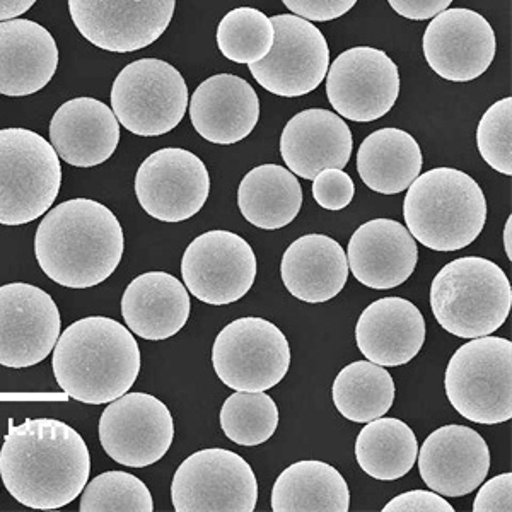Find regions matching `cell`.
I'll list each match as a JSON object with an SVG mask.
<instances>
[{"label": "cell", "mask_w": 512, "mask_h": 512, "mask_svg": "<svg viewBox=\"0 0 512 512\" xmlns=\"http://www.w3.org/2000/svg\"><path fill=\"white\" fill-rule=\"evenodd\" d=\"M212 364L233 390H272L291 367V347L272 321L248 316L222 328L212 347Z\"/></svg>", "instance_id": "9c48e42d"}, {"label": "cell", "mask_w": 512, "mask_h": 512, "mask_svg": "<svg viewBox=\"0 0 512 512\" xmlns=\"http://www.w3.org/2000/svg\"><path fill=\"white\" fill-rule=\"evenodd\" d=\"M332 395L342 417L355 424H367L390 412L396 386L383 366L371 361H357L337 374Z\"/></svg>", "instance_id": "1f68e13d"}, {"label": "cell", "mask_w": 512, "mask_h": 512, "mask_svg": "<svg viewBox=\"0 0 512 512\" xmlns=\"http://www.w3.org/2000/svg\"><path fill=\"white\" fill-rule=\"evenodd\" d=\"M123 251L125 236L117 216L89 198H72L48 210L36 229L38 265L67 289H89L110 279Z\"/></svg>", "instance_id": "7a4b0ae2"}, {"label": "cell", "mask_w": 512, "mask_h": 512, "mask_svg": "<svg viewBox=\"0 0 512 512\" xmlns=\"http://www.w3.org/2000/svg\"><path fill=\"white\" fill-rule=\"evenodd\" d=\"M255 251L231 231L200 234L181 260L185 287L210 306L233 304L250 292L256 279Z\"/></svg>", "instance_id": "7c38bea8"}, {"label": "cell", "mask_w": 512, "mask_h": 512, "mask_svg": "<svg viewBox=\"0 0 512 512\" xmlns=\"http://www.w3.org/2000/svg\"><path fill=\"white\" fill-rule=\"evenodd\" d=\"M313 197L326 210H342L350 205L355 195L354 180L344 169H323L313 180Z\"/></svg>", "instance_id": "8d00e7d4"}, {"label": "cell", "mask_w": 512, "mask_h": 512, "mask_svg": "<svg viewBox=\"0 0 512 512\" xmlns=\"http://www.w3.org/2000/svg\"><path fill=\"white\" fill-rule=\"evenodd\" d=\"M176 512H253L258 482L245 458L227 449L188 456L171 483Z\"/></svg>", "instance_id": "30bf717a"}, {"label": "cell", "mask_w": 512, "mask_h": 512, "mask_svg": "<svg viewBox=\"0 0 512 512\" xmlns=\"http://www.w3.org/2000/svg\"><path fill=\"white\" fill-rule=\"evenodd\" d=\"M354 139L349 125L333 111L311 108L287 122L280 137V156L296 176L315 180L323 169H344Z\"/></svg>", "instance_id": "44dd1931"}, {"label": "cell", "mask_w": 512, "mask_h": 512, "mask_svg": "<svg viewBox=\"0 0 512 512\" xmlns=\"http://www.w3.org/2000/svg\"><path fill=\"white\" fill-rule=\"evenodd\" d=\"M475 512H511L512 511V475L502 473L482 485L478 490L475 502Z\"/></svg>", "instance_id": "f35d334b"}, {"label": "cell", "mask_w": 512, "mask_h": 512, "mask_svg": "<svg viewBox=\"0 0 512 512\" xmlns=\"http://www.w3.org/2000/svg\"><path fill=\"white\" fill-rule=\"evenodd\" d=\"M36 0H0V21L16 19L35 6Z\"/></svg>", "instance_id": "b9f144b4"}, {"label": "cell", "mask_w": 512, "mask_h": 512, "mask_svg": "<svg viewBox=\"0 0 512 512\" xmlns=\"http://www.w3.org/2000/svg\"><path fill=\"white\" fill-rule=\"evenodd\" d=\"M111 110L123 128L139 137L168 134L187 113V82L164 60H135L113 82Z\"/></svg>", "instance_id": "ba28073f"}, {"label": "cell", "mask_w": 512, "mask_h": 512, "mask_svg": "<svg viewBox=\"0 0 512 512\" xmlns=\"http://www.w3.org/2000/svg\"><path fill=\"white\" fill-rule=\"evenodd\" d=\"M238 205L246 221L265 231L289 226L303 207V188L291 169L262 164L239 183Z\"/></svg>", "instance_id": "f1b7e54d"}, {"label": "cell", "mask_w": 512, "mask_h": 512, "mask_svg": "<svg viewBox=\"0 0 512 512\" xmlns=\"http://www.w3.org/2000/svg\"><path fill=\"white\" fill-rule=\"evenodd\" d=\"M188 110L200 137L212 144L231 146L255 130L260 120V98L243 77L217 74L195 89Z\"/></svg>", "instance_id": "7402d4cb"}, {"label": "cell", "mask_w": 512, "mask_h": 512, "mask_svg": "<svg viewBox=\"0 0 512 512\" xmlns=\"http://www.w3.org/2000/svg\"><path fill=\"white\" fill-rule=\"evenodd\" d=\"M62 166L52 144L28 128L0 130V224L45 216L59 197Z\"/></svg>", "instance_id": "8992f818"}, {"label": "cell", "mask_w": 512, "mask_h": 512, "mask_svg": "<svg viewBox=\"0 0 512 512\" xmlns=\"http://www.w3.org/2000/svg\"><path fill=\"white\" fill-rule=\"evenodd\" d=\"M175 437L169 408L156 396L125 393L99 419V441L111 460L146 468L163 460Z\"/></svg>", "instance_id": "4fadbf2b"}, {"label": "cell", "mask_w": 512, "mask_h": 512, "mask_svg": "<svg viewBox=\"0 0 512 512\" xmlns=\"http://www.w3.org/2000/svg\"><path fill=\"white\" fill-rule=\"evenodd\" d=\"M91 473L88 444L69 424L55 419L9 422L0 449V478L23 506L55 511L82 494Z\"/></svg>", "instance_id": "6da1fadb"}, {"label": "cell", "mask_w": 512, "mask_h": 512, "mask_svg": "<svg viewBox=\"0 0 512 512\" xmlns=\"http://www.w3.org/2000/svg\"><path fill=\"white\" fill-rule=\"evenodd\" d=\"M81 512H152L151 490L132 473L106 472L86 483Z\"/></svg>", "instance_id": "e575fe53"}, {"label": "cell", "mask_w": 512, "mask_h": 512, "mask_svg": "<svg viewBox=\"0 0 512 512\" xmlns=\"http://www.w3.org/2000/svg\"><path fill=\"white\" fill-rule=\"evenodd\" d=\"M209 193V169L204 161L178 147L154 152L135 175L140 207L161 222L192 219L204 209Z\"/></svg>", "instance_id": "2e32d148"}, {"label": "cell", "mask_w": 512, "mask_h": 512, "mask_svg": "<svg viewBox=\"0 0 512 512\" xmlns=\"http://www.w3.org/2000/svg\"><path fill=\"white\" fill-rule=\"evenodd\" d=\"M419 246L407 227L393 219L364 222L347 248L349 270L362 286L386 291L402 286L414 274Z\"/></svg>", "instance_id": "ffe728a7"}, {"label": "cell", "mask_w": 512, "mask_h": 512, "mask_svg": "<svg viewBox=\"0 0 512 512\" xmlns=\"http://www.w3.org/2000/svg\"><path fill=\"white\" fill-rule=\"evenodd\" d=\"M287 291L304 303H326L337 297L349 279L347 253L325 234L296 239L280 263Z\"/></svg>", "instance_id": "4316f807"}, {"label": "cell", "mask_w": 512, "mask_h": 512, "mask_svg": "<svg viewBox=\"0 0 512 512\" xmlns=\"http://www.w3.org/2000/svg\"><path fill=\"white\" fill-rule=\"evenodd\" d=\"M483 161L502 175H512V98H504L483 113L477 128Z\"/></svg>", "instance_id": "d590c367"}, {"label": "cell", "mask_w": 512, "mask_h": 512, "mask_svg": "<svg viewBox=\"0 0 512 512\" xmlns=\"http://www.w3.org/2000/svg\"><path fill=\"white\" fill-rule=\"evenodd\" d=\"M444 386L449 403L466 420L482 425L511 420V340L487 335L461 345L449 361Z\"/></svg>", "instance_id": "52a82bcc"}, {"label": "cell", "mask_w": 512, "mask_h": 512, "mask_svg": "<svg viewBox=\"0 0 512 512\" xmlns=\"http://www.w3.org/2000/svg\"><path fill=\"white\" fill-rule=\"evenodd\" d=\"M50 144L76 168H93L117 151L120 123L110 106L96 98L70 99L50 122Z\"/></svg>", "instance_id": "603a6c76"}, {"label": "cell", "mask_w": 512, "mask_h": 512, "mask_svg": "<svg viewBox=\"0 0 512 512\" xmlns=\"http://www.w3.org/2000/svg\"><path fill=\"white\" fill-rule=\"evenodd\" d=\"M425 60L449 82H470L489 70L495 59L494 28L472 9L439 12L422 38Z\"/></svg>", "instance_id": "ac0fdd59"}, {"label": "cell", "mask_w": 512, "mask_h": 512, "mask_svg": "<svg viewBox=\"0 0 512 512\" xmlns=\"http://www.w3.org/2000/svg\"><path fill=\"white\" fill-rule=\"evenodd\" d=\"M417 458L425 485L444 497L472 494L489 475V446L466 425H444L432 432Z\"/></svg>", "instance_id": "d6986e66"}, {"label": "cell", "mask_w": 512, "mask_h": 512, "mask_svg": "<svg viewBox=\"0 0 512 512\" xmlns=\"http://www.w3.org/2000/svg\"><path fill=\"white\" fill-rule=\"evenodd\" d=\"M326 74L328 101L350 122L369 123L383 118L400 96L398 67L378 48L345 50Z\"/></svg>", "instance_id": "5bb4252c"}, {"label": "cell", "mask_w": 512, "mask_h": 512, "mask_svg": "<svg viewBox=\"0 0 512 512\" xmlns=\"http://www.w3.org/2000/svg\"><path fill=\"white\" fill-rule=\"evenodd\" d=\"M60 328V311L48 292L24 282L0 287V366L26 369L45 361Z\"/></svg>", "instance_id": "e0dca14e"}, {"label": "cell", "mask_w": 512, "mask_h": 512, "mask_svg": "<svg viewBox=\"0 0 512 512\" xmlns=\"http://www.w3.org/2000/svg\"><path fill=\"white\" fill-rule=\"evenodd\" d=\"M504 250L509 260H512V217H509L504 227Z\"/></svg>", "instance_id": "7bdbcfd3"}, {"label": "cell", "mask_w": 512, "mask_h": 512, "mask_svg": "<svg viewBox=\"0 0 512 512\" xmlns=\"http://www.w3.org/2000/svg\"><path fill=\"white\" fill-rule=\"evenodd\" d=\"M391 9L402 18L412 21H425L436 18L439 12L446 11L453 0H388Z\"/></svg>", "instance_id": "60d3db41"}, {"label": "cell", "mask_w": 512, "mask_h": 512, "mask_svg": "<svg viewBox=\"0 0 512 512\" xmlns=\"http://www.w3.org/2000/svg\"><path fill=\"white\" fill-rule=\"evenodd\" d=\"M274 40V24L255 7L227 12L217 28V47L234 64L260 62L272 50Z\"/></svg>", "instance_id": "836d02e7"}, {"label": "cell", "mask_w": 512, "mask_h": 512, "mask_svg": "<svg viewBox=\"0 0 512 512\" xmlns=\"http://www.w3.org/2000/svg\"><path fill=\"white\" fill-rule=\"evenodd\" d=\"M222 431L239 446H260L279 427V408L265 391H236L222 405Z\"/></svg>", "instance_id": "d6a6232c"}, {"label": "cell", "mask_w": 512, "mask_h": 512, "mask_svg": "<svg viewBox=\"0 0 512 512\" xmlns=\"http://www.w3.org/2000/svg\"><path fill=\"white\" fill-rule=\"evenodd\" d=\"M59 48L52 33L30 19L0 21V94L24 98L52 81Z\"/></svg>", "instance_id": "d4e9b609"}, {"label": "cell", "mask_w": 512, "mask_h": 512, "mask_svg": "<svg viewBox=\"0 0 512 512\" xmlns=\"http://www.w3.org/2000/svg\"><path fill=\"white\" fill-rule=\"evenodd\" d=\"M282 2L292 14L315 23H326V21L342 18L357 4V0H282Z\"/></svg>", "instance_id": "74e56055"}, {"label": "cell", "mask_w": 512, "mask_h": 512, "mask_svg": "<svg viewBox=\"0 0 512 512\" xmlns=\"http://www.w3.org/2000/svg\"><path fill=\"white\" fill-rule=\"evenodd\" d=\"M424 156L419 142L400 128H381L362 140L357 171L366 187L381 195L405 192L420 175Z\"/></svg>", "instance_id": "83f0119b"}, {"label": "cell", "mask_w": 512, "mask_h": 512, "mask_svg": "<svg viewBox=\"0 0 512 512\" xmlns=\"http://www.w3.org/2000/svg\"><path fill=\"white\" fill-rule=\"evenodd\" d=\"M192 313L187 287L166 272L135 277L122 297V315L130 332L149 342L175 337Z\"/></svg>", "instance_id": "484cf974"}, {"label": "cell", "mask_w": 512, "mask_h": 512, "mask_svg": "<svg viewBox=\"0 0 512 512\" xmlns=\"http://www.w3.org/2000/svg\"><path fill=\"white\" fill-rule=\"evenodd\" d=\"M349 485L325 461H297L280 473L272 490L274 512H347Z\"/></svg>", "instance_id": "f546056e"}, {"label": "cell", "mask_w": 512, "mask_h": 512, "mask_svg": "<svg viewBox=\"0 0 512 512\" xmlns=\"http://www.w3.org/2000/svg\"><path fill=\"white\" fill-rule=\"evenodd\" d=\"M383 512H454V507L434 490H412L388 502Z\"/></svg>", "instance_id": "ab89813d"}, {"label": "cell", "mask_w": 512, "mask_h": 512, "mask_svg": "<svg viewBox=\"0 0 512 512\" xmlns=\"http://www.w3.org/2000/svg\"><path fill=\"white\" fill-rule=\"evenodd\" d=\"M355 342L367 361L383 367L405 366L424 347V315L403 297H383L362 311Z\"/></svg>", "instance_id": "cb8c5ba5"}, {"label": "cell", "mask_w": 512, "mask_h": 512, "mask_svg": "<svg viewBox=\"0 0 512 512\" xmlns=\"http://www.w3.org/2000/svg\"><path fill=\"white\" fill-rule=\"evenodd\" d=\"M140 349L117 320L89 316L60 333L52 367L60 388L77 402L105 405L128 393L140 373Z\"/></svg>", "instance_id": "3957f363"}, {"label": "cell", "mask_w": 512, "mask_h": 512, "mask_svg": "<svg viewBox=\"0 0 512 512\" xmlns=\"http://www.w3.org/2000/svg\"><path fill=\"white\" fill-rule=\"evenodd\" d=\"M419 443L410 425L400 419L379 417L364 425L355 441V460L369 477L398 480L414 468Z\"/></svg>", "instance_id": "4dcf8cb0"}, {"label": "cell", "mask_w": 512, "mask_h": 512, "mask_svg": "<svg viewBox=\"0 0 512 512\" xmlns=\"http://www.w3.org/2000/svg\"><path fill=\"white\" fill-rule=\"evenodd\" d=\"M175 7L176 0H69L79 33L113 53L151 47L168 30Z\"/></svg>", "instance_id": "9a60e30c"}, {"label": "cell", "mask_w": 512, "mask_h": 512, "mask_svg": "<svg viewBox=\"0 0 512 512\" xmlns=\"http://www.w3.org/2000/svg\"><path fill=\"white\" fill-rule=\"evenodd\" d=\"M511 304L506 272L487 258H458L432 280V315L454 337L472 340L492 335L506 323Z\"/></svg>", "instance_id": "5b68a950"}, {"label": "cell", "mask_w": 512, "mask_h": 512, "mask_svg": "<svg viewBox=\"0 0 512 512\" xmlns=\"http://www.w3.org/2000/svg\"><path fill=\"white\" fill-rule=\"evenodd\" d=\"M403 200V217L420 245L458 251L472 245L487 221L482 188L465 171L436 168L415 178Z\"/></svg>", "instance_id": "277c9868"}, {"label": "cell", "mask_w": 512, "mask_h": 512, "mask_svg": "<svg viewBox=\"0 0 512 512\" xmlns=\"http://www.w3.org/2000/svg\"><path fill=\"white\" fill-rule=\"evenodd\" d=\"M275 40L265 59L250 65L251 76L280 98H299L318 89L328 72L330 48L325 35L296 14L270 18Z\"/></svg>", "instance_id": "8fae6325"}]
</instances>
